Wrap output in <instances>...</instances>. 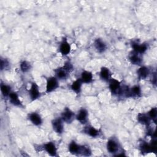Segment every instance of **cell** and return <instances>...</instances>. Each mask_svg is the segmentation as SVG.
Segmentation results:
<instances>
[{
	"mask_svg": "<svg viewBox=\"0 0 157 157\" xmlns=\"http://www.w3.org/2000/svg\"><path fill=\"white\" fill-rule=\"evenodd\" d=\"M29 94L31 101H36L40 98V92L39 91V86L35 82L32 83L31 88L29 90Z\"/></svg>",
	"mask_w": 157,
	"mask_h": 157,
	"instance_id": "cell-6",
	"label": "cell"
},
{
	"mask_svg": "<svg viewBox=\"0 0 157 157\" xmlns=\"http://www.w3.org/2000/svg\"><path fill=\"white\" fill-rule=\"evenodd\" d=\"M56 77L59 80L66 79L68 76V72L63 67H58L56 69L55 71Z\"/></svg>",
	"mask_w": 157,
	"mask_h": 157,
	"instance_id": "cell-19",
	"label": "cell"
},
{
	"mask_svg": "<svg viewBox=\"0 0 157 157\" xmlns=\"http://www.w3.org/2000/svg\"><path fill=\"white\" fill-rule=\"evenodd\" d=\"M107 149L110 153H115L118 150L117 142L113 139H109L107 142Z\"/></svg>",
	"mask_w": 157,
	"mask_h": 157,
	"instance_id": "cell-14",
	"label": "cell"
},
{
	"mask_svg": "<svg viewBox=\"0 0 157 157\" xmlns=\"http://www.w3.org/2000/svg\"><path fill=\"white\" fill-rule=\"evenodd\" d=\"M129 60L132 64L134 65L140 66L142 63V59L139 57V54L134 52H133L132 53L129 55Z\"/></svg>",
	"mask_w": 157,
	"mask_h": 157,
	"instance_id": "cell-22",
	"label": "cell"
},
{
	"mask_svg": "<svg viewBox=\"0 0 157 157\" xmlns=\"http://www.w3.org/2000/svg\"><path fill=\"white\" fill-rule=\"evenodd\" d=\"M88 116V111L85 109L82 108L78 110L77 114L75 116V118L82 124H85L87 122Z\"/></svg>",
	"mask_w": 157,
	"mask_h": 157,
	"instance_id": "cell-7",
	"label": "cell"
},
{
	"mask_svg": "<svg viewBox=\"0 0 157 157\" xmlns=\"http://www.w3.org/2000/svg\"><path fill=\"white\" fill-rule=\"evenodd\" d=\"M82 81L80 78H78L76 80H75L71 85V90L74 91L77 94H79L81 91L82 86Z\"/></svg>",
	"mask_w": 157,
	"mask_h": 157,
	"instance_id": "cell-20",
	"label": "cell"
},
{
	"mask_svg": "<svg viewBox=\"0 0 157 157\" xmlns=\"http://www.w3.org/2000/svg\"><path fill=\"white\" fill-rule=\"evenodd\" d=\"M131 45L134 52L138 54H142L145 53L148 48V47L145 44H139L135 42H132Z\"/></svg>",
	"mask_w": 157,
	"mask_h": 157,
	"instance_id": "cell-10",
	"label": "cell"
},
{
	"mask_svg": "<svg viewBox=\"0 0 157 157\" xmlns=\"http://www.w3.org/2000/svg\"><path fill=\"white\" fill-rule=\"evenodd\" d=\"M109 87L113 94H119L121 90V83L118 80L111 78L109 80Z\"/></svg>",
	"mask_w": 157,
	"mask_h": 157,
	"instance_id": "cell-1",
	"label": "cell"
},
{
	"mask_svg": "<svg viewBox=\"0 0 157 157\" xmlns=\"http://www.w3.org/2000/svg\"><path fill=\"white\" fill-rule=\"evenodd\" d=\"M9 66V63L6 59L3 60L2 58L1 59V69L3 70L5 68H7Z\"/></svg>",
	"mask_w": 157,
	"mask_h": 157,
	"instance_id": "cell-30",
	"label": "cell"
},
{
	"mask_svg": "<svg viewBox=\"0 0 157 157\" xmlns=\"http://www.w3.org/2000/svg\"><path fill=\"white\" fill-rule=\"evenodd\" d=\"M59 86L58 78L56 77H51L47 78L46 83V93H49L55 90Z\"/></svg>",
	"mask_w": 157,
	"mask_h": 157,
	"instance_id": "cell-2",
	"label": "cell"
},
{
	"mask_svg": "<svg viewBox=\"0 0 157 157\" xmlns=\"http://www.w3.org/2000/svg\"><path fill=\"white\" fill-rule=\"evenodd\" d=\"M9 101L10 104L15 106L17 107H22V103L19 98L18 95L15 92H11L9 96Z\"/></svg>",
	"mask_w": 157,
	"mask_h": 157,
	"instance_id": "cell-12",
	"label": "cell"
},
{
	"mask_svg": "<svg viewBox=\"0 0 157 157\" xmlns=\"http://www.w3.org/2000/svg\"><path fill=\"white\" fill-rule=\"evenodd\" d=\"M99 76L102 80L105 82H109V80L111 78V72L109 68L103 66L101 68Z\"/></svg>",
	"mask_w": 157,
	"mask_h": 157,
	"instance_id": "cell-13",
	"label": "cell"
},
{
	"mask_svg": "<svg viewBox=\"0 0 157 157\" xmlns=\"http://www.w3.org/2000/svg\"><path fill=\"white\" fill-rule=\"evenodd\" d=\"M141 96V89L139 85H135L129 89V98H139Z\"/></svg>",
	"mask_w": 157,
	"mask_h": 157,
	"instance_id": "cell-21",
	"label": "cell"
},
{
	"mask_svg": "<svg viewBox=\"0 0 157 157\" xmlns=\"http://www.w3.org/2000/svg\"><path fill=\"white\" fill-rule=\"evenodd\" d=\"M83 132L85 134H87L88 135H89L90 136L92 137H96L97 136H99V131L98 129H96L94 127H93V126L91 125H88L86 127H85L84 129H83Z\"/></svg>",
	"mask_w": 157,
	"mask_h": 157,
	"instance_id": "cell-18",
	"label": "cell"
},
{
	"mask_svg": "<svg viewBox=\"0 0 157 157\" xmlns=\"http://www.w3.org/2000/svg\"><path fill=\"white\" fill-rule=\"evenodd\" d=\"M44 149L52 156H56L57 155V149L55 144L52 142H48L43 145Z\"/></svg>",
	"mask_w": 157,
	"mask_h": 157,
	"instance_id": "cell-8",
	"label": "cell"
},
{
	"mask_svg": "<svg viewBox=\"0 0 157 157\" xmlns=\"http://www.w3.org/2000/svg\"><path fill=\"white\" fill-rule=\"evenodd\" d=\"M78 155H82L83 156H90L91 155V151L89 147L85 146V145H82L80 146V151H79V154Z\"/></svg>",
	"mask_w": 157,
	"mask_h": 157,
	"instance_id": "cell-27",
	"label": "cell"
},
{
	"mask_svg": "<svg viewBox=\"0 0 157 157\" xmlns=\"http://www.w3.org/2000/svg\"><path fill=\"white\" fill-rule=\"evenodd\" d=\"M137 120L139 123H140L143 125H145L147 126H149V124L150 123V121H151V120L149 118V117L148 116V115L144 113H139L137 115Z\"/></svg>",
	"mask_w": 157,
	"mask_h": 157,
	"instance_id": "cell-17",
	"label": "cell"
},
{
	"mask_svg": "<svg viewBox=\"0 0 157 157\" xmlns=\"http://www.w3.org/2000/svg\"><path fill=\"white\" fill-rule=\"evenodd\" d=\"M81 80L85 83H90L93 80V74L88 71H84L81 73Z\"/></svg>",
	"mask_w": 157,
	"mask_h": 157,
	"instance_id": "cell-16",
	"label": "cell"
},
{
	"mask_svg": "<svg viewBox=\"0 0 157 157\" xmlns=\"http://www.w3.org/2000/svg\"><path fill=\"white\" fill-rule=\"evenodd\" d=\"M140 150L142 153H148L152 152L151 147L150 144H148L147 142L142 141L140 144Z\"/></svg>",
	"mask_w": 157,
	"mask_h": 157,
	"instance_id": "cell-24",
	"label": "cell"
},
{
	"mask_svg": "<svg viewBox=\"0 0 157 157\" xmlns=\"http://www.w3.org/2000/svg\"><path fill=\"white\" fill-rule=\"evenodd\" d=\"M63 67L68 73L71 72L74 69H73L74 67H73L72 64L70 62H69V61L66 62V63H64V66H63Z\"/></svg>",
	"mask_w": 157,
	"mask_h": 157,
	"instance_id": "cell-29",
	"label": "cell"
},
{
	"mask_svg": "<svg viewBox=\"0 0 157 157\" xmlns=\"http://www.w3.org/2000/svg\"><path fill=\"white\" fill-rule=\"evenodd\" d=\"M20 70L22 72L25 73L28 72L31 68V66L30 64L29 63H28L26 61H23L20 63Z\"/></svg>",
	"mask_w": 157,
	"mask_h": 157,
	"instance_id": "cell-26",
	"label": "cell"
},
{
	"mask_svg": "<svg viewBox=\"0 0 157 157\" xmlns=\"http://www.w3.org/2000/svg\"><path fill=\"white\" fill-rule=\"evenodd\" d=\"M137 77L140 80L145 79L149 75L150 71L147 67L146 66H140L137 71Z\"/></svg>",
	"mask_w": 157,
	"mask_h": 157,
	"instance_id": "cell-15",
	"label": "cell"
},
{
	"mask_svg": "<svg viewBox=\"0 0 157 157\" xmlns=\"http://www.w3.org/2000/svg\"><path fill=\"white\" fill-rule=\"evenodd\" d=\"M30 121L35 126H40L42 123V120L39 114L36 112H32L28 115Z\"/></svg>",
	"mask_w": 157,
	"mask_h": 157,
	"instance_id": "cell-11",
	"label": "cell"
},
{
	"mask_svg": "<svg viewBox=\"0 0 157 157\" xmlns=\"http://www.w3.org/2000/svg\"><path fill=\"white\" fill-rule=\"evenodd\" d=\"M75 117L74 113L68 107H66L61 114V118L64 122L71 123Z\"/></svg>",
	"mask_w": 157,
	"mask_h": 157,
	"instance_id": "cell-3",
	"label": "cell"
},
{
	"mask_svg": "<svg viewBox=\"0 0 157 157\" xmlns=\"http://www.w3.org/2000/svg\"><path fill=\"white\" fill-rule=\"evenodd\" d=\"M71 50V47L69 43L67 42V38L64 37L61 42L59 47V52L63 56L67 55Z\"/></svg>",
	"mask_w": 157,
	"mask_h": 157,
	"instance_id": "cell-4",
	"label": "cell"
},
{
	"mask_svg": "<svg viewBox=\"0 0 157 157\" xmlns=\"http://www.w3.org/2000/svg\"><path fill=\"white\" fill-rule=\"evenodd\" d=\"M80 145H78L75 141H72L69 145V151L71 154L78 155Z\"/></svg>",
	"mask_w": 157,
	"mask_h": 157,
	"instance_id": "cell-23",
	"label": "cell"
},
{
	"mask_svg": "<svg viewBox=\"0 0 157 157\" xmlns=\"http://www.w3.org/2000/svg\"><path fill=\"white\" fill-rule=\"evenodd\" d=\"M148 116L151 120L153 121L155 123H156V116H157V109L156 107H153L151 108L149 112H148Z\"/></svg>",
	"mask_w": 157,
	"mask_h": 157,
	"instance_id": "cell-28",
	"label": "cell"
},
{
	"mask_svg": "<svg viewBox=\"0 0 157 157\" xmlns=\"http://www.w3.org/2000/svg\"><path fill=\"white\" fill-rule=\"evenodd\" d=\"M53 129L57 134H62L64 131L63 121L61 118H56L52 121Z\"/></svg>",
	"mask_w": 157,
	"mask_h": 157,
	"instance_id": "cell-5",
	"label": "cell"
},
{
	"mask_svg": "<svg viewBox=\"0 0 157 157\" xmlns=\"http://www.w3.org/2000/svg\"><path fill=\"white\" fill-rule=\"evenodd\" d=\"M93 45L96 51L99 53H104L106 50L107 45L100 38L96 39L94 41Z\"/></svg>",
	"mask_w": 157,
	"mask_h": 157,
	"instance_id": "cell-9",
	"label": "cell"
},
{
	"mask_svg": "<svg viewBox=\"0 0 157 157\" xmlns=\"http://www.w3.org/2000/svg\"><path fill=\"white\" fill-rule=\"evenodd\" d=\"M1 91L3 96L7 97L9 96L11 93V88L9 85H7L5 83L1 84Z\"/></svg>",
	"mask_w": 157,
	"mask_h": 157,
	"instance_id": "cell-25",
	"label": "cell"
}]
</instances>
